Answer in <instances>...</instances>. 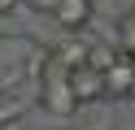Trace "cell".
<instances>
[{"instance_id": "1", "label": "cell", "mask_w": 135, "mask_h": 130, "mask_svg": "<svg viewBox=\"0 0 135 130\" xmlns=\"http://www.w3.org/2000/svg\"><path fill=\"white\" fill-rule=\"evenodd\" d=\"M39 104H44L52 117H70V113L79 108V100H74V91H70V69H65L61 61H52V56L44 61V78H39Z\"/></svg>"}, {"instance_id": "10", "label": "cell", "mask_w": 135, "mask_h": 130, "mask_svg": "<svg viewBox=\"0 0 135 130\" xmlns=\"http://www.w3.org/2000/svg\"><path fill=\"white\" fill-rule=\"evenodd\" d=\"M131 65H135V48H131Z\"/></svg>"}, {"instance_id": "8", "label": "cell", "mask_w": 135, "mask_h": 130, "mask_svg": "<svg viewBox=\"0 0 135 130\" xmlns=\"http://www.w3.org/2000/svg\"><path fill=\"white\" fill-rule=\"evenodd\" d=\"M26 4L35 9V13H52V9H57V0H26Z\"/></svg>"}, {"instance_id": "7", "label": "cell", "mask_w": 135, "mask_h": 130, "mask_svg": "<svg viewBox=\"0 0 135 130\" xmlns=\"http://www.w3.org/2000/svg\"><path fill=\"white\" fill-rule=\"evenodd\" d=\"M135 48V13H126L122 17V52H131Z\"/></svg>"}, {"instance_id": "3", "label": "cell", "mask_w": 135, "mask_h": 130, "mask_svg": "<svg viewBox=\"0 0 135 130\" xmlns=\"http://www.w3.org/2000/svg\"><path fill=\"white\" fill-rule=\"evenodd\" d=\"M70 91H74V100H79V104L105 100V74L91 69V65H74V69H70Z\"/></svg>"}, {"instance_id": "11", "label": "cell", "mask_w": 135, "mask_h": 130, "mask_svg": "<svg viewBox=\"0 0 135 130\" xmlns=\"http://www.w3.org/2000/svg\"><path fill=\"white\" fill-rule=\"evenodd\" d=\"M131 13H135V9H131Z\"/></svg>"}, {"instance_id": "5", "label": "cell", "mask_w": 135, "mask_h": 130, "mask_svg": "<svg viewBox=\"0 0 135 130\" xmlns=\"http://www.w3.org/2000/svg\"><path fill=\"white\" fill-rule=\"evenodd\" d=\"M87 48H91L87 39H79V35H65V39L52 48V61H61L65 69H74V65H87Z\"/></svg>"}, {"instance_id": "4", "label": "cell", "mask_w": 135, "mask_h": 130, "mask_svg": "<svg viewBox=\"0 0 135 130\" xmlns=\"http://www.w3.org/2000/svg\"><path fill=\"white\" fill-rule=\"evenodd\" d=\"M52 17L61 22L65 35H83V26L91 22V0H57Z\"/></svg>"}, {"instance_id": "6", "label": "cell", "mask_w": 135, "mask_h": 130, "mask_svg": "<svg viewBox=\"0 0 135 130\" xmlns=\"http://www.w3.org/2000/svg\"><path fill=\"white\" fill-rule=\"evenodd\" d=\"M113 61H118V48H109V43H91V48H87V65L100 69V74H105Z\"/></svg>"}, {"instance_id": "9", "label": "cell", "mask_w": 135, "mask_h": 130, "mask_svg": "<svg viewBox=\"0 0 135 130\" xmlns=\"http://www.w3.org/2000/svg\"><path fill=\"white\" fill-rule=\"evenodd\" d=\"M18 9V0H0V13H13Z\"/></svg>"}, {"instance_id": "2", "label": "cell", "mask_w": 135, "mask_h": 130, "mask_svg": "<svg viewBox=\"0 0 135 130\" xmlns=\"http://www.w3.org/2000/svg\"><path fill=\"white\" fill-rule=\"evenodd\" d=\"M131 91H135V65H131V52L118 48V61L105 69V100H122Z\"/></svg>"}]
</instances>
